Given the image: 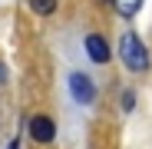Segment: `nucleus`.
Instances as JSON below:
<instances>
[{"label":"nucleus","instance_id":"obj_7","mask_svg":"<svg viewBox=\"0 0 152 149\" xmlns=\"http://www.w3.org/2000/svg\"><path fill=\"white\" fill-rule=\"evenodd\" d=\"M119 103H122V109H126V113H129V109L136 106V93H132V90H122V96H119Z\"/></svg>","mask_w":152,"mask_h":149},{"label":"nucleus","instance_id":"obj_4","mask_svg":"<svg viewBox=\"0 0 152 149\" xmlns=\"http://www.w3.org/2000/svg\"><path fill=\"white\" fill-rule=\"evenodd\" d=\"M83 43H86V57H89L93 63H99V66H103V63H109L113 50H109V43H106V37H103V33H89Z\"/></svg>","mask_w":152,"mask_h":149},{"label":"nucleus","instance_id":"obj_6","mask_svg":"<svg viewBox=\"0 0 152 149\" xmlns=\"http://www.w3.org/2000/svg\"><path fill=\"white\" fill-rule=\"evenodd\" d=\"M30 10L37 17H50V13H56V0H30Z\"/></svg>","mask_w":152,"mask_h":149},{"label":"nucleus","instance_id":"obj_5","mask_svg":"<svg viewBox=\"0 0 152 149\" xmlns=\"http://www.w3.org/2000/svg\"><path fill=\"white\" fill-rule=\"evenodd\" d=\"M116 4V10L122 13V17H136L139 10H142V0H113Z\"/></svg>","mask_w":152,"mask_h":149},{"label":"nucleus","instance_id":"obj_8","mask_svg":"<svg viewBox=\"0 0 152 149\" xmlns=\"http://www.w3.org/2000/svg\"><path fill=\"white\" fill-rule=\"evenodd\" d=\"M7 83V70H4V63H0V86Z\"/></svg>","mask_w":152,"mask_h":149},{"label":"nucleus","instance_id":"obj_3","mask_svg":"<svg viewBox=\"0 0 152 149\" xmlns=\"http://www.w3.org/2000/svg\"><path fill=\"white\" fill-rule=\"evenodd\" d=\"M69 93H73L76 103L89 106V103H93V96H96V86H93V80L86 76V73H69Z\"/></svg>","mask_w":152,"mask_h":149},{"label":"nucleus","instance_id":"obj_2","mask_svg":"<svg viewBox=\"0 0 152 149\" xmlns=\"http://www.w3.org/2000/svg\"><path fill=\"white\" fill-rule=\"evenodd\" d=\"M30 136H33V142H40V146H50L56 139V123L50 119L46 113H37V116H30Z\"/></svg>","mask_w":152,"mask_h":149},{"label":"nucleus","instance_id":"obj_1","mask_svg":"<svg viewBox=\"0 0 152 149\" xmlns=\"http://www.w3.org/2000/svg\"><path fill=\"white\" fill-rule=\"evenodd\" d=\"M119 60L129 73H145L149 70V50L139 40V33H122L119 40Z\"/></svg>","mask_w":152,"mask_h":149}]
</instances>
